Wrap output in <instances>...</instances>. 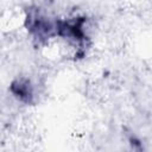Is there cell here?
<instances>
[{"mask_svg":"<svg viewBox=\"0 0 152 152\" xmlns=\"http://www.w3.org/2000/svg\"><path fill=\"white\" fill-rule=\"evenodd\" d=\"M87 17L77 15L68 19H58L57 21V37L69 40L78 46L77 56H83L88 46L89 37L84 28Z\"/></svg>","mask_w":152,"mask_h":152,"instance_id":"2","label":"cell"},{"mask_svg":"<svg viewBox=\"0 0 152 152\" xmlns=\"http://www.w3.org/2000/svg\"><path fill=\"white\" fill-rule=\"evenodd\" d=\"M11 94L21 103L32 106L34 103V88L30 78L27 77H17L10 84Z\"/></svg>","mask_w":152,"mask_h":152,"instance_id":"3","label":"cell"},{"mask_svg":"<svg viewBox=\"0 0 152 152\" xmlns=\"http://www.w3.org/2000/svg\"><path fill=\"white\" fill-rule=\"evenodd\" d=\"M57 21L58 18L49 17L38 6H28L25 10L24 26L39 45H45L57 37Z\"/></svg>","mask_w":152,"mask_h":152,"instance_id":"1","label":"cell"}]
</instances>
